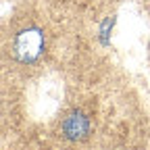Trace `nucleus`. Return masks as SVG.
Listing matches in <instances>:
<instances>
[{
	"label": "nucleus",
	"instance_id": "nucleus-2",
	"mask_svg": "<svg viewBox=\"0 0 150 150\" xmlns=\"http://www.w3.org/2000/svg\"><path fill=\"white\" fill-rule=\"evenodd\" d=\"M61 134L69 142H81L90 136V119L81 110H71L61 121Z\"/></svg>",
	"mask_w": 150,
	"mask_h": 150
},
{
	"label": "nucleus",
	"instance_id": "nucleus-1",
	"mask_svg": "<svg viewBox=\"0 0 150 150\" xmlns=\"http://www.w3.org/2000/svg\"><path fill=\"white\" fill-rule=\"evenodd\" d=\"M44 50H46L44 27L33 17L21 19L11 33V44H8L11 59L21 67H33L44 56Z\"/></svg>",
	"mask_w": 150,
	"mask_h": 150
}]
</instances>
